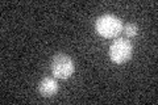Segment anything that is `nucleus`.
I'll return each instance as SVG.
<instances>
[{
    "label": "nucleus",
    "instance_id": "obj_1",
    "mask_svg": "<svg viewBox=\"0 0 158 105\" xmlns=\"http://www.w3.org/2000/svg\"><path fill=\"white\" fill-rule=\"evenodd\" d=\"M95 28H96V32L102 37H106V38L116 37L123 30V21L121 18H118L115 14H110V13L102 14L96 20Z\"/></svg>",
    "mask_w": 158,
    "mask_h": 105
},
{
    "label": "nucleus",
    "instance_id": "obj_4",
    "mask_svg": "<svg viewBox=\"0 0 158 105\" xmlns=\"http://www.w3.org/2000/svg\"><path fill=\"white\" fill-rule=\"evenodd\" d=\"M58 89H59L58 83L54 80L53 78L46 76V78L41 79V82L38 83V92L44 97H52V96H54V95L58 92Z\"/></svg>",
    "mask_w": 158,
    "mask_h": 105
},
{
    "label": "nucleus",
    "instance_id": "obj_3",
    "mask_svg": "<svg viewBox=\"0 0 158 105\" xmlns=\"http://www.w3.org/2000/svg\"><path fill=\"white\" fill-rule=\"evenodd\" d=\"M50 70L52 74L58 79H69L74 74V66L73 59L63 53H58L53 57L50 62Z\"/></svg>",
    "mask_w": 158,
    "mask_h": 105
},
{
    "label": "nucleus",
    "instance_id": "obj_5",
    "mask_svg": "<svg viewBox=\"0 0 158 105\" xmlns=\"http://www.w3.org/2000/svg\"><path fill=\"white\" fill-rule=\"evenodd\" d=\"M123 33L127 37H136L138 33V26L135 22H128L125 25H123Z\"/></svg>",
    "mask_w": 158,
    "mask_h": 105
},
{
    "label": "nucleus",
    "instance_id": "obj_2",
    "mask_svg": "<svg viewBox=\"0 0 158 105\" xmlns=\"http://www.w3.org/2000/svg\"><path fill=\"white\" fill-rule=\"evenodd\" d=\"M133 45L127 38H116L110 46V58L113 63L123 64L132 58Z\"/></svg>",
    "mask_w": 158,
    "mask_h": 105
}]
</instances>
